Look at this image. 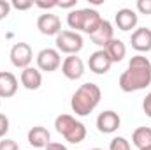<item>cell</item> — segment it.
I'll return each instance as SVG.
<instances>
[{
    "label": "cell",
    "mask_w": 151,
    "mask_h": 150,
    "mask_svg": "<svg viewBox=\"0 0 151 150\" xmlns=\"http://www.w3.org/2000/svg\"><path fill=\"white\" fill-rule=\"evenodd\" d=\"M91 150H102V149H91Z\"/></svg>",
    "instance_id": "1f68e13d"
},
{
    "label": "cell",
    "mask_w": 151,
    "mask_h": 150,
    "mask_svg": "<svg viewBox=\"0 0 151 150\" xmlns=\"http://www.w3.org/2000/svg\"><path fill=\"white\" fill-rule=\"evenodd\" d=\"M109 150H132V147H130V143L127 141V138L116 136V138L111 140V143H109Z\"/></svg>",
    "instance_id": "44dd1931"
},
{
    "label": "cell",
    "mask_w": 151,
    "mask_h": 150,
    "mask_svg": "<svg viewBox=\"0 0 151 150\" xmlns=\"http://www.w3.org/2000/svg\"><path fill=\"white\" fill-rule=\"evenodd\" d=\"M151 83V62L142 57V55H135L130 58L127 71H123V74L119 76V88L123 92H137L142 90L146 87H150Z\"/></svg>",
    "instance_id": "6da1fadb"
},
{
    "label": "cell",
    "mask_w": 151,
    "mask_h": 150,
    "mask_svg": "<svg viewBox=\"0 0 151 150\" xmlns=\"http://www.w3.org/2000/svg\"><path fill=\"white\" fill-rule=\"evenodd\" d=\"M86 14H88V9H76V11H70L67 14V23L70 28H74V32H77V30L83 32Z\"/></svg>",
    "instance_id": "ffe728a7"
},
{
    "label": "cell",
    "mask_w": 151,
    "mask_h": 150,
    "mask_svg": "<svg viewBox=\"0 0 151 150\" xmlns=\"http://www.w3.org/2000/svg\"><path fill=\"white\" fill-rule=\"evenodd\" d=\"M34 5H37L40 9H53V7H56L58 5V0H49V2H44V0H35L34 2Z\"/></svg>",
    "instance_id": "cb8c5ba5"
},
{
    "label": "cell",
    "mask_w": 151,
    "mask_h": 150,
    "mask_svg": "<svg viewBox=\"0 0 151 150\" xmlns=\"http://www.w3.org/2000/svg\"><path fill=\"white\" fill-rule=\"evenodd\" d=\"M141 150H151V147H146V149H141Z\"/></svg>",
    "instance_id": "4dcf8cb0"
},
{
    "label": "cell",
    "mask_w": 151,
    "mask_h": 150,
    "mask_svg": "<svg viewBox=\"0 0 151 150\" xmlns=\"http://www.w3.org/2000/svg\"><path fill=\"white\" fill-rule=\"evenodd\" d=\"M88 66H90L91 73H95V74H106L111 69L113 60L109 58V55L106 53V50H99V51H95V53L90 55Z\"/></svg>",
    "instance_id": "9c48e42d"
},
{
    "label": "cell",
    "mask_w": 151,
    "mask_h": 150,
    "mask_svg": "<svg viewBox=\"0 0 151 150\" xmlns=\"http://www.w3.org/2000/svg\"><path fill=\"white\" fill-rule=\"evenodd\" d=\"M77 5V0H60L56 7H62V9H70V7H76Z\"/></svg>",
    "instance_id": "f1b7e54d"
},
{
    "label": "cell",
    "mask_w": 151,
    "mask_h": 150,
    "mask_svg": "<svg viewBox=\"0 0 151 150\" xmlns=\"http://www.w3.org/2000/svg\"><path fill=\"white\" fill-rule=\"evenodd\" d=\"M62 66V57L60 51L55 48H44L40 50L37 55V67L39 71H46V73H53Z\"/></svg>",
    "instance_id": "8992f818"
},
{
    "label": "cell",
    "mask_w": 151,
    "mask_h": 150,
    "mask_svg": "<svg viewBox=\"0 0 151 150\" xmlns=\"http://www.w3.org/2000/svg\"><path fill=\"white\" fill-rule=\"evenodd\" d=\"M11 62L14 67L18 69H27L30 67L32 64V58H34V51L30 48V44L27 42H16L12 48H11Z\"/></svg>",
    "instance_id": "5b68a950"
},
{
    "label": "cell",
    "mask_w": 151,
    "mask_h": 150,
    "mask_svg": "<svg viewBox=\"0 0 151 150\" xmlns=\"http://www.w3.org/2000/svg\"><path fill=\"white\" fill-rule=\"evenodd\" d=\"M44 150H67V147L62 145V143H56V141H49L47 147H46Z\"/></svg>",
    "instance_id": "f546056e"
},
{
    "label": "cell",
    "mask_w": 151,
    "mask_h": 150,
    "mask_svg": "<svg viewBox=\"0 0 151 150\" xmlns=\"http://www.w3.org/2000/svg\"><path fill=\"white\" fill-rule=\"evenodd\" d=\"M27 138H28V143L34 149H46L47 143H49V140H51V134H49V131L46 127L35 125V127H32L28 131V136Z\"/></svg>",
    "instance_id": "9a60e30c"
},
{
    "label": "cell",
    "mask_w": 151,
    "mask_h": 150,
    "mask_svg": "<svg viewBox=\"0 0 151 150\" xmlns=\"http://www.w3.org/2000/svg\"><path fill=\"white\" fill-rule=\"evenodd\" d=\"M21 85L27 90H37L42 85V74L35 67H27L21 71Z\"/></svg>",
    "instance_id": "2e32d148"
},
{
    "label": "cell",
    "mask_w": 151,
    "mask_h": 150,
    "mask_svg": "<svg viewBox=\"0 0 151 150\" xmlns=\"http://www.w3.org/2000/svg\"><path fill=\"white\" fill-rule=\"evenodd\" d=\"M84 46V41L81 37L79 32L74 30H62L58 36H56V50L62 51V53H67V55H76L83 50Z\"/></svg>",
    "instance_id": "277c9868"
},
{
    "label": "cell",
    "mask_w": 151,
    "mask_h": 150,
    "mask_svg": "<svg viewBox=\"0 0 151 150\" xmlns=\"http://www.w3.org/2000/svg\"><path fill=\"white\" fill-rule=\"evenodd\" d=\"M32 5H34L32 0H12V2H11V7H14V9H18V11H27V9H30Z\"/></svg>",
    "instance_id": "7402d4cb"
},
{
    "label": "cell",
    "mask_w": 151,
    "mask_h": 150,
    "mask_svg": "<svg viewBox=\"0 0 151 150\" xmlns=\"http://www.w3.org/2000/svg\"><path fill=\"white\" fill-rule=\"evenodd\" d=\"M104 50H106V53L109 55V58L113 60V64L114 62H121V60L125 58V55H127V46H125V42L119 41V39H116V37H114Z\"/></svg>",
    "instance_id": "e0dca14e"
},
{
    "label": "cell",
    "mask_w": 151,
    "mask_h": 150,
    "mask_svg": "<svg viewBox=\"0 0 151 150\" xmlns=\"http://www.w3.org/2000/svg\"><path fill=\"white\" fill-rule=\"evenodd\" d=\"M16 92H18V78L12 73L2 71L0 73V97L9 99V97L16 95Z\"/></svg>",
    "instance_id": "5bb4252c"
},
{
    "label": "cell",
    "mask_w": 151,
    "mask_h": 150,
    "mask_svg": "<svg viewBox=\"0 0 151 150\" xmlns=\"http://www.w3.org/2000/svg\"><path fill=\"white\" fill-rule=\"evenodd\" d=\"M56 131L69 141V143H81L86 138V127L79 120H76L72 115H60L55 118Z\"/></svg>",
    "instance_id": "3957f363"
},
{
    "label": "cell",
    "mask_w": 151,
    "mask_h": 150,
    "mask_svg": "<svg viewBox=\"0 0 151 150\" xmlns=\"http://www.w3.org/2000/svg\"><path fill=\"white\" fill-rule=\"evenodd\" d=\"M37 28L44 36H58L62 32V21L56 14L46 12L37 18Z\"/></svg>",
    "instance_id": "ba28073f"
},
{
    "label": "cell",
    "mask_w": 151,
    "mask_h": 150,
    "mask_svg": "<svg viewBox=\"0 0 151 150\" xmlns=\"http://www.w3.org/2000/svg\"><path fill=\"white\" fill-rule=\"evenodd\" d=\"M0 150H19L18 143L14 140H2L0 141Z\"/></svg>",
    "instance_id": "484cf974"
},
{
    "label": "cell",
    "mask_w": 151,
    "mask_h": 150,
    "mask_svg": "<svg viewBox=\"0 0 151 150\" xmlns=\"http://www.w3.org/2000/svg\"><path fill=\"white\" fill-rule=\"evenodd\" d=\"M9 131V118L0 113V138H4Z\"/></svg>",
    "instance_id": "d4e9b609"
},
{
    "label": "cell",
    "mask_w": 151,
    "mask_h": 150,
    "mask_svg": "<svg viewBox=\"0 0 151 150\" xmlns=\"http://www.w3.org/2000/svg\"><path fill=\"white\" fill-rule=\"evenodd\" d=\"M119 125H121V118L113 110L102 111L97 117V129L102 134H113V133H116L119 129Z\"/></svg>",
    "instance_id": "52a82bcc"
},
{
    "label": "cell",
    "mask_w": 151,
    "mask_h": 150,
    "mask_svg": "<svg viewBox=\"0 0 151 150\" xmlns=\"http://www.w3.org/2000/svg\"><path fill=\"white\" fill-rule=\"evenodd\" d=\"M114 20H116L118 28L123 30V32H128V30L135 28V27H137V21H139L135 11H132V9H128V7L119 9V11L116 12V18H114Z\"/></svg>",
    "instance_id": "4fadbf2b"
},
{
    "label": "cell",
    "mask_w": 151,
    "mask_h": 150,
    "mask_svg": "<svg viewBox=\"0 0 151 150\" xmlns=\"http://www.w3.org/2000/svg\"><path fill=\"white\" fill-rule=\"evenodd\" d=\"M130 44L139 53H148V51H151V28H146V27L135 28L132 32Z\"/></svg>",
    "instance_id": "30bf717a"
},
{
    "label": "cell",
    "mask_w": 151,
    "mask_h": 150,
    "mask_svg": "<svg viewBox=\"0 0 151 150\" xmlns=\"http://www.w3.org/2000/svg\"><path fill=\"white\" fill-rule=\"evenodd\" d=\"M62 73L63 76L67 78V79H79L81 76L84 74V64H83V60L79 58V57H76V55H70V57H67L65 60H63V64H62Z\"/></svg>",
    "instance_id": "8fae6325"
},
{
    "label": "cell",
    "mask_w": 151,
    "mask_h": 150,
    "mask_svg": "<svg viewBox=\"0 0 151 150\" xmlns=\"http://www.w3.org/2000/svg\"><path fill=\"white\" fill-rule=\"evenodd\" d=\"M102 20H104V18L99 14V11H95V9H90V7H88V14H86V20H84L83 32H84V34H88V36H91V34L100 27Z\"/></svg>",
    "instance_id": "d6986e66"
},
{
    "label": "cell",
    "mask_w": 151,
    "mask_h": 150,
    "mask_svg": "<svg viewBox=\"0 0 151 150\" xmlns=\"http://www.w3.org/2000/svg\"><path fill=\"white\" fill-rule=\"evenodd\" d=\"M132 143L139 150L151 147V127H137L132 134Z\"/></svg>",
    "instance_id": "ac0fdd59"
},
{
    "label": "cell",
    "mask_w": 151,
    "mask_h": 150,
    "mask_svg": "<svg viewBox=\"0 0 151 150\" xmlns=\"http://www.w3.org/2000/svg\"><path fill=\"white\" fill-rule=\"evenodd\" d=\"M137 11L141 14L150 16L151 14V0H137Z\"/></svg>",
    "instance_id": "603a6c76"
},
{
    "label": "cell",
    "mask_w": 151,
    "mask_h": 150,
    "mask_svg": "<svg viewBox=\"0 0 151 150\" xmlns=\"http://www.w3.org/2000/svg\"><path fill=\"white\" fill-rule=\"evenodd\" d=\"M9 12H11V4L7 0H0V20L7 18Z\"/></svg>",
    "instance_id": "4316f807"
},
{
    "label": "cell",
    "mask_w": 151,
    "mask_h": 150,
    "mask_svg": "<svg viewBox=\"0 0 151 150\" xmlns=\"http://www.w3.org/2000/svg\"><path fill=\"white\" fill-rule=\"evenodd\" d=\"M142 110H144V113H146V117L151 118V92L146 95V99L142 101Z\"/></svg>",
    "instance_id": "83f0119b"
},
{
    "label": "cell",
    "mask_w": 151,
    "mask_h": 150,
    "mask_svg": "<svg viewBox=\"0 0 151 150\" xmlns=\"http://www.w3.org/2000/svg\"><path fill=\"white\" fill-rule=\"evenodd\" d=\"M90 39L97 44V46H100L102 50L111 42L114 39V28L113 25H111V21H107V20H102V23H100V27L90 36Z\"/></svg>",
    "instance_id": "7c38bea8"
},
{
    "label": "cell",
    "mask_w": 151,
    "mask_h": 150,
    "mask_svg": "<svg viewBox=\"0 0 151 150\" xmlns=\"http://www.w3.org/2000/svg\"><path fill=\"white\" fill-rule=\"evenodd\" d=\"M100 97H102V92H100L99 85H95V83H84V85H81L74 92L72 101H70L72 111L76 115H79V117L90 115L99 106Z\"/></svg>",
    "instance_id": "7a4b0ae2"
}]
</instances>
